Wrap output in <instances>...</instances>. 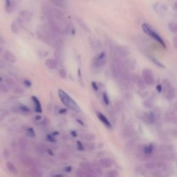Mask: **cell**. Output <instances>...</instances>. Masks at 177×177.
Segmentation results:
<instances>
[{
    "label": "cell",
    "instance_id": "cell-1",
    "mask_svg": "<svg viewBox=\"0 0 177 177\" xmlns=\"http://www.w3.org/2000/svg\"><path fill=\"white\" fill-rule=\"evenodd\" d=\"M58 95L60 101L65 106L75 112H80V107L67 93H66L62 89H59Z\"/></svg>",
    "mask_w": 177,
    "mask_h": 177
},
{
    "label": "cell",
    "instance_id": "cell-2",
    "mask_svg": "<svg viewBox=\"0 0 177 177\" xmlns=\"http://www.w3.org/2000/svg\"><path fill=\"white\" fill-rule=\"evenodd\" d=\"M142 29L148 36H150V37H152V39L156 40V42L160 44L163 48H166L165 42H164L163 38L161 37V35H159L157 32H156L150 26H149L147 24H143L142 25Z\"/></svg>",
    "mask_w": 177,
    "mask_h": 177
},
{
    "label": "cell",
    "instance_id": "cell-3",
    "mask_svg": "<svg viewBox=\"0 0 177 177\" xmlns=\"http://www.w3.org/2000/svg\"><path fill=\"white\" fill-rule=\"evenodd\" d=\"M162 86L164 96L165 97V98L170 101H173L176 97V91L174 87L167 80H164Z\"/></svg>",
    "mask_w": 177,
    "mask_h": 177
},
{
    "label": "cell",
    "instance_id": "cell-4",
    "mask_svg": "<svg viewBox=\"0 0 177 177\" xmlns=\"http://www.w3.org/2000/svg\"><path fill=\"white\" fill-rule=\"evenodd\" d=\"M80 168L84 171L85 177H100L94 170L93 164L90 163H80Z\"/></svg>",
    "mask_w": 177,
    "mask_h": 177
},
{
    "label": "cell",
    "instance_id": "cell-5",
    "mask_svg": "<svg viewBox=\"0 0 177 177\" xmlns=\"http://www.w3.org/2000/svg\"><path fill=\"white\" fill-rule=\"evenodd\" d=\"M107 55L104 52H101L96 58H94L92 60V66L96 69L101 68L102 66L106 63Z\"/></svg>",
    "mask_w": 177,
    "mask_h": 177
},
{
    "label": "cell",
    "instance_id": "cell-6",
    "mask_svg": "<svg viewBox=\"0 0 177 177\" xmlns=\"http://www.w3.org/2000/svg\"><path fill=\"white\" fill-rule=\"evenodd\" d=\"M143 80L145 84L147 85H153L154 84V76L153 72L150 69H143Z\"/></svg>",
    "mask_w": 177,
    "mask_h": 177
},
{
    "label": "cell",
    "instance_id": "cell-7",
    "mask_svg": "<svg viewBox=\"0 0 177 177\" xmlns=\"http://www.w3.org/2000/svg\"><path fill=\"white\" fill-rule=\"evenodd\" d=\"M155 160L160 161H175L176 155L175 152L170 153H161L154 156Z\"/></svg>",
    "mask_w": 177,
    "mask_h": 177
},
{
    "label": "cell",
    "instance_id": "cell-8",
    "mask_svg": "<svg viewBox=\"0 0 177 177\" xmlns=\"http://www.w3.org/2000/svg\"><path fill=\"white\" fill-rule=\"evenodd\" d=\"M136 134V131L134 127L132 125H128L122 129V136L125 139H130V138H134Z\"/></svg>",
    "mask_w": 177,
    "mask_h": 177
},
{
    "label": "cell",
    "instance_id": "cell-9",
    "mask_svg": "<svg viewBox=\"0 0 177 177\" xmlns=\"http://www.w3.org/2000/svg\"><path fill=\"white\" fill-rule=\"evenodd\" d=\"M20 161H21L22 165L27 168H35L37 165L34 159L24 154L20 156Z\"/></svg>",
    "mask_w": 177,
    "mask_h": 177
},
{
    "label": "cell",
    "instance_id": "cell-10",
    "mask_svg": "<svg viewBox=\"0 0 177 177\" xmlns=\"http://www.w3.org/2000/svg\"><path fill=\"white\" fill-rule=\"evenodd\" d=\"M175 146L172 144H168V143H165L158 146L156 147V150L159 154L161 153H170L175 152Z\"/></svg>",
    "mask_w": 177,
    "mask_h": 177
},
{
    "label": "cell",
    "instance_id": "cell-11",
    "mask_svg": "<svg viewBox=\"0 0 177 177\" xmlns=\"http://www.w3.org/2000/svg\"><path fill=\"white\" fill-rule=\"evenodd\" d=\"M142 119L145 122L147 123L149 125H154L157 121V119L155 116L154 112H149L143 114Z\"/></svg>",
    "mask_w": 177,
    "mask_h": 177
},
{
    "label": "cell",
    "instance_id": "cell-12",
    "mask_svg": "<svg viewBox=\"0 0 177 177\" xmlns=\"http://www.w3.org/2000/svg\"><path fill=\"white\" fill-rule=\"evenodd\" d=\"M163 119L166 122L171 123V124H176V115L174 111H168L165 112Z\"/></svg>",
    "mask_w": 177,
    "mask_h": 177
},
{
    "label": "cell",
    "instance_id": "cell-13",
    "mask_svg": "<svg viewBox=\"0 0 177 177\" xmlns=\"http://www.w3.org/2000/svg\"><path fill=\"white\" fill-rule=\"evenodd\" d=\"M96 116L98 117L100 121H101L102 124H103L105 127L108 129H112V124L110 122V120L107 119V117L102 114V112H98L96 113Z\"/></svg>",
    "mask_w": 177,
    "mask_h": 177
},
{
    "label": "cell",
    "instance_id": "cell-14",
    "mask_svg": "<svg viewBox=\"0 0 177 177\" xmlns=\"http://www.w3.org/2000/svg\"><path fill=\"white\" fill-rule=\"evenodd\" d=\"M98 165L102 168L108 169L112 168L113 165H114V162H113L111 158L104 157L99 159Z\"/></svg>",
    "mask_w": 177,
    "mask_h": 177
},
{
    "label": "cell",
    "instance_id": "cell-15",
    "mask_svg": "<svg viewBox=\"0 0 177 177\" xmlns=\"http://www.w3.org/2000/svg\"><path fill=\"white\" fill-rule=\"evenodd\" d=\"M4 58L8 62L15 64L17 62V58L15 54H13L11 51H6L4 53Z\"/></svg>",
    "mask_w": 177,
    "mask_h": 177
},
{
    "label": "cell",
    "instance_id": "cell-16",
    "mask_svg": "<svg viewBox=\"0 0 177 177\" xmlns=\"http://www.w3.org/2000/svg\"><path fill=\"white\" fill-rule=\"evenodd\" d=\"M33 16V12L29 11H22L20 12L19 13V17L21 20H22L23 22H29L30 20L32 19Z\"/></svg>",
    "mask_w": 177,
    "mask_h": 177
},
{
    "label": "cell",
    "instance_id": "cell-17",
    "mask_svg": "<svg viewBox=\"0 0 177 177\" xmlns=\"http://www.w3.org/2000/svg\"><path fill=\"white\" fill-rule=\"evenodd\" d=\"M45 65L49 69H55L58 66V62L55 59L48 58L45 61Z\"/></svg>",
    "mask_w": 177,
    "mask_h": 177
},
{
    "label": "cell",
    "instance_id": "cell-18",
    "mask_svg": "<svg viewBox=\"0 0 177 177\" xmlns=\"http://www.w3.org/2000/svg\"><path fill=\"white\" fill-rule=\"evenodd\" d=\"M31 99L33 104H34V108L35 112L38 113V114H41V113L42 112V108L39 99H38L36 96H32Z\"/></svg>",
    "mask_w": 177,
    "mask_h": 177
},
{
    "label": "cell",
    "instance_id": "cell-19",
    "mask_svg": "<svg viewBox=\"0 0 177 177\" xmlns=\"http://www.w3.org/2000/svg\"><path fill=\"white\" fill-rule=\"evenodd\" d=\"M16 109L17 110V112H19L25 115H29L30 114V112H31L29 107H27V105L22 104H20L19 106L17 107Z\"/></svg>",
    "mask_w": 177,
    "mask_h": 177
},
{
    "label": "cell",
    "instance_id": "cell-20",
    "mask_svg": "<svg viewBox=\"0 0 177 177\" xmlns=\"http://www.w3.org/2000/svg\"><path fill=\"white\" fill-rule=\"evenodd\" d=\"M116 54L120 56V57H125V56H127L128 55V53H129L127 48L122 47H117L116 48Z\"/></svg>",
    "mask_w": 177,
    "mask_h": 177
},
{
    "label": "cell",
    "instance_id": "cell-21",
    "mask_svg": "<svg viewBox=\"0 0 177 177\" xmlns=\"http://www.w3.org/2000/svg\"><path fill=\"white\" fill-rule=\"evenodd\" d=\"M30 177H42V173L37 168H32L29 172Z\"/></svg>",
    "mask_w": 177,
    "mask_h": 177
},
{
    "label": "cell",
    "instance_id": "cell-22",
    "mask_svg": "<svg viewBox=\"0 0 177 177\" xmlns=\"http://www.w3.org/2000/svg\"><path fill=\"white\" fill-rule=\"evenodd\" d=\"M5 9L8 13H11V12L15 10V6L13 2L11 0H6V6H5Z\"/></svg>",
    "mask_w": 177,
    "mask_h": 177
},
{
    "label": "cell",
    "instance_id": "cell-23",
    "mask_svg": "<svg viewBox=\"0 0 177 177\" xmlns=\"http://www.w3.org/2000/svg\"><path fill=\"white\" fill-rule=\"evenodd\" d=\"M29 145L28 140L24 137H21L19 140V147L22 150H26Z\"/></svg>",
    "mask_w": 177,
    "mask_h": 177
},
{
    "label": "cell",
    "instance_id": "cell-24",
    "mask_svg": "<svg viewBox=\"0 0 177 177\" xmlns=\"http://www.w3.org/2000/svg\"><path fill=\"white\" fill-rule=\"evenodd\" d=\"M25 133L27 137L33 138L36 136V133H35L34 129L31 127H27L25 129Z\"/></svg>",
    "mask_w": 177,
    "mask_h": 177
},
{
    "label": "cell",
    "instance_id": "cell-25",
    "mask_svg": "<svg viewBox=\"0 0 177 177\" xmlns=\"http://www.w3.org/2000/svg\"><path fill=\"white\" fill-rule=\"evenodd\" d=\"M6 168L8 170H9L10 172H11L14 174H17L18 173V171H17V169L13 163L11 162H8L6 163Z\"/></svg>",
    "mask_w": 177,
    "mask_h": 177
},
{
    "label": "cell",
    "instance_id": "cell-26",
    "mask_svg": "<svg viewBox=\"0 0 177 177\" xmlns=\"http://www.w3.org/2000/svg\"><path fill=\"white\" fill-rule=\"evenodd\" d=\"M131 140H129L128 142L126 143V147L127 149H128L129 150H132V149H134L136 145V143L137 141L135 139V138H130Z\"/></svg>",
    "mask_w": 177,
    "mask_h": 177
},
{
    "label": "cell",
    "instance_id": "cell-27",
    "mask_svg": "<svg viewBox=\"0 0 177 177\" xmlns=\"http://www.w3.org/2000/svg\"><path fill=\"white\" fill-rule=\"evenodd\" d=\"M105 175H106V177H119L120 173L117 170L114 169V170H109Z\"/></svg>",
    "mask_w": 177,
    "mask_h": 177
},
{
    "label": "cell",
    "instance_id": "cell-28",
    "mask_svg": "<svg viewBox=\"0 0 177 177\" xmlns=\"http://www.w3.org/2000/svg\"><path fill=\"white\" fill-rule=\"evenodd\" d=\"M95 135H94L93 134H83L82 136V138H83V140H85L87 141H89V142H91V141L95 140Z\"/></svg>",
    "mask_w": 177,
    "mask_h": 177
},
{
    "label": "cell",
    "instance_id": "cell-29",
    "mask_svg": "<svg viewBox=\"0 0 177 177\" xmlns=\"http://www.w3.org/2000/svg\"><path fill=\"white\" fill-rule=\"evenodd\" d=\"M143 104H144V106L147 109H152V108H153V107H154L153 100L151 99V98L146 100V101H144V103H143Z\"/></svg>",
    "mask_w": 177,
    "mask_h": 177
},
{
    "label": "cell",
    "instance_id": "cell-30",
    "mask_svg": "<svg viewBox=\"0 0 177 177\" xmlns=\"http://www.w3.org/2000/svg\"><path fill=\"white\" fill-rule=\"evenodd\" d=\"M102 101H103V102L105 105H107V106L109 105L110 100L109 98V96L107 95L106 92H103V93H102Z\"/></svg>",
    "mask_w": 177,
    "mask_h": 177
},
{
    "label": "cell",
    "instance_id": "cell-31",
    "mask_svg": "<svg viewBox=\"0 0 177 177\" xmlns=\"http://www.w3.org/2000/svg\"><path fill=\"white\" fill-rule=\"evenodd\" d=\"M4 82L6 83V85L8 87H15V82L12 79L10 78H6L4 79Z\"/></svg>",
    "mask_w": 177,
    "mask_h": 177
},
{
    "label": "cell",
    "instance_id": "cell-32",
    "mask_svg": "<svg viewBox=\"0 0 177 177\" xmlns=\"http://www.w3.org/2000/svg\"><path fill=\"white\" fill-rule=\"evenodd\" d=\"M149 59H150V60H152L154 63V65H157L158 67H161V68H165V66H164L162 63L158 61L156 58H154V57H150H150H149Z\"/></svg>",
    "mask_w": 177,
    "mask_h": 177
},
{
    "label": "cell",
    "instance_id": "cell-33",
    "mask_svg": "<svg viewBox=\"0 0 177 177\" xmlns=\"http://www.w3.org/2000/svg\"><path fill=\"white\" fill-rule=\"evenodd\" d=\"M168 28L170 29V31L173 33H176L177 30V26L176 24L174 22H170V24H168Z\"/></svg>",
    "mask_w": 177,
    "mask_h": 177
},
{
    "label": "cell",
    "instance_id": "cell-34",
    "mask_svg": "<svg viewBox=\"0 0 177 177\" xmlns=\"http://www.w3.org/2000/svg\"><path fill=\"white\" fill-rule=\"evenodd\" d=\"M9 89L8 88V87L6 85L0 83V93L7 94V93H9Z\"/></svg>",
    "mask_w": 177,
    "mask_h": 177
},
{
    "label": "cell",
    "instance_id": "cell-35",
    "mask_svg": "<svg viewBox=\"0 0 177 177\" xmlns=\"http://www.w3.org/2000/svg\"><path fill=\"white\" fill-rule=\"evenodd\" d=\"M75 176L76 177H85V174L81 168H78L75 172Z\"/></svg>",
    "mask_w": 177,
    "mask_h": 177
},
{
    "label": "cell",
    "instance_id": "cell-36",
    "mask_svg": "<svg viewBox=\"0 0 177 177\" xmlns=\"http://www.w3.org/2000/svg\"><path fill=\"white\" fill-rule=\"evenodd\" d=\"M136 83L138 84V87H140L141 89H145V83H144V81H143V80L140 78H137L136 79Z\"/></svg>",
    "mask_w": 177,
    "mask_h": 177
},
{
    "label": "cell",
    "instance_id": "cell-37",
    "mask_svg": "<svg viewBox=\"0 0 177 177\" xmlns=\"http://www.w3.org/2000/svg\"><path fill=\"white\" fill-rule=\"evenodd\" d=\"M76 147L77 149L80 152H83V151L84 150V146L83 145V143L81 142L80 140H77L76 142Z\"/></svg>",
    "mask_w": 177,
    "mask_h": 177
},
{
    "label": "cell",
    "instance_id": "cell-38",
    "mask_svg": "<svg viewBox=\"0 0 177 177\" xmlns=\"http://www.w3.org/2000/svg\"><path fill=\"white\" fill-rule=\"evenodd\" d=\"M59 73H60V77L62 79H66V77H67V73L65 69H61L60 71H59Z\"/></svg>",
    "mask_w": 177,
    "mask_h": 177
},
{
    "label": "cell",
    "instance_id": "cell-39",
    "mask_svg": "<svg viewBox=\"0 0 177 177\" xmlns=\"http://www.w3.org/2000/svg\"><path fill=\"white\" fill-rule=\"evenodd\" d=\"M46 138H47V140L48 141V142H50V143H54L56 142L55 137L51 135V134L47 135Z\"/></svg>",
    "mask_w": 177,
    "mask_h": 177
},
{
    "label": "cell",
    "instance_id": "cell-40",
    "mask_svg": "<svg viewBox=\"0 0 177 177\" xmlns=\"http://www.w3.org/2000/svg\"><path fill=\"white\" fill-rule=\"evenodd\" d=\"M58 156H59V158L61 159H63V160H66V159L69 158V155L65 152H60V154H59Z\"/></svg>",
    "mask_w": 177,
    "mask_h": 177
},
{
    "label": "cell",
    "instance_id": "cell-41",
    "mask_svg": "<svg viewBox=\"0 0 177 177\" xmlns=\"http://www.w3.org/2000/svg\"><path fill=\"white\" fill-rule=\"evenodd\" d=\"M11 30H12V32H14L15 33H18V27H17V25L15 24V23H12L11 24Z\"/></svg>",
    "mask_w": 177,
    "mask_h": 177
},
{
    "label": "cell",
    "instance_id": "cell-42",
    "mask_svg": "<svg viewBox=\"0 0 177 177\" xmlns=\"http://www.w3.org/2000/svg\"><path fill=\"white\" fill-rule=\"evenodd\" d=\"M13 92L15 94H22L24 92V90L22 88H20L19 87L15 86L14 87V89H13Z\"/></svg>",
    "mask_w": 177,
    "mask_h": 177
},
{
    "label": "cell",
    "instance_id": "cell-43",
    "mask_svg": "<svg viewBox=\"0 0 177 177\" xmlns=\"http://www.w3.org/2000/svg\"><path fill=\"white\" fill-rule=\"evenodd\" d=\"M87 150L92 151V150H94L95 148H96V145H95V144L93 143H88V144H87Z\"/></svg>",
    "mask_w": 177,
    "mask_h": 177
},
{
    "label": "cell",
    "instance_id": "cell-44",
    "mask_svg": "<svg viewBox=\"0 0 177 177\" xmlns=\"http://www.w3.org/2000/svg\"><path fill=\"white\" fill-rule=\"evenodd\" d=\"M91 86L93 87V89L95 91H99V86L98 85L96 82H92L91 83Z\"/></svg>",
    "mask_w": 177,
    "mask_h": 177
},
{
    "label": "cell",
    "instance_id": "cell-45",
    "mask_svg": "<svg viewBox=\"0 0 177 177\" xmlns=\"http://www.w3.org/2000/svg\"><path fill=\"white\" fill-rule=\"evenodd\" d=\"M24 84L25 87H30L32 85V83H31V82L29 80L25 79V80H24Z\"/></svg>",
    "mask_w": 177,
    "mask_h": 177
},
{
    "label": "cell",
    "instance_id": "cell-46",
    "mask_svg": "<svg viewBox=\"0 0 177 177\" xmlns=\"http://www.w3.org/2000/svg\"><path fill=\"white\" fill-rule=\"evenodd\" d=\"M73 170V168H72V167L71 166H66L65 168H64V172H66V173H69V172H71V171H72Z\"/></svg>",
    "mask_w": 177,
    "mask_h": 177
},
{
    "label": "cell",
    "instance_id": "cell-47",
    "mask_svg": "<svg viewBox=\"0 0 177 177\" xmlns=\"http://www.w3.org/2000/svg\"><path fill=\"white\" fill-rule=\"evenodd\" d=\"M156 91H158V93H161L163 91V86L161 84H158L157 86L156 87Z\"/></svg>",
    "mask_w": 177,
    "mask_h": 177
},
{
    "label": "cell",
    "instance_id": "cell-48",
    "mask_svg": "<svg viewBox=\"0 0 177 177\" xmlns=\"http://www.w3.org/2000/svg\"><path fill=\"white\" fill-rule=\"evenodd\" d=\"M66 112H67V110H66V109H63V108L60 109V110H59V112H58V113L60 114H66Z\"/></svg>",
    "mask_w": 177,
    "mask_h": 177
},
{
    "label": "cell",
    "instance_id": "cell-49",
    "mask_svg": "<svg viewBox=\"0 0 177 177\" xmlns=\"http://www.w3.org/2000/svg\"><path fill=\"white\" fill-rule=\"evenodd\" d=\"M71 136H72L73 138H76L77 136H78V134H77L76 131H71Z\"/></svg>",
    "mask_w": 177,
    "mask_h": 177
},
{
    "label": "cell",
    "instance_id": "cell-50",
    "mask_svg": "<svg viewBox=\"0 0 177 177\" xmlns=\"http://www.w3.org/2000/svg\"><path fill=\"white\" fill-rule=\"evenodd\" d=\"M52 177H65V176L63 175L62 174H60V173H58V174H55L54 175H53Z\"/></svg>",
    "mask_w": 177,
    "mask_h": 177
},
{
    "label": "cell",
    "instance_id": "cell-51",
    "mask_svg": "<svg viewBox=\"0 0 177 177\" xmlns=\"http://www.w3.org/2000/svg\"><path fill=\"white\" fill-rule=\"evenodd\" d=\"M78 78L80 79V81H82V74H81V71H80V69H78Z\"/></svg>",
    "mask_w": 177,
    "mask_h": 177
},
{
    "label": "cell",
    "instance_id": "cell-52",
    "mask_svg": "<svg viewBox=\"0 0 177 177\" xmlns=\"http://www.w3.org/2000/svg\"><path fill=\"white\" fill-rule=\"evenodd\" d=\"M176 37H174V47H175V48H176Z\"/></svg>",
    "mask_w": 177,
    "mask_h": 177
},
{
    "label": "cell",
    "instance_id": "cell-53",
    "mask_svg": "<svg viewBox=\"0 0 177 177\" xmlns=\"http://www.w3.org/2000/svg\"><path fill=\"white\" fill-rule=\"evenodd\" d=\"M3 81V79H2V78L1 76H0V83H1V82H2Z\"/></svg>",
    "mask_w": 177,
    "mask_h": 177
}]
</instances>
